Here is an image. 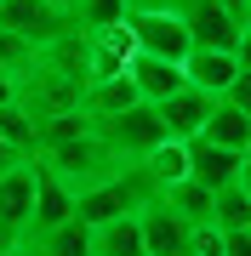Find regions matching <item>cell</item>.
I'll use <instances>...</instances> for the list:
<instances>
[{"label":"cell","mask_w":251,"mask_h":256,"mask_svg":"<svg viewBox=\"0 0 251 256\" xmlns=\"http://www.w3.org/2000/svg\"><path fill=\"white\" fill-rule=\"evenodd\" d=\"M92 137L109 148L120 165H137V160H149L160 142H166V126H160V114H154V102H131L126 114H114V120H97L92 126Z\"/></svg>","instance_id":"cell-2"},{"label":"cell","mask_w":251,"mask_h":256,"mask_svg":"<svg viewBox=\"0 0 251 256\" xmlns=\"http://www.w3.org/2000/svg\"><path fill=\"white\" fill-rule=\"evenodd\" d=\"M12 102H18V80H6V74H0V108H12Z\"/></svg>","instance_id":"cell-27"},{"label":"cell","mask_w":251,"mask_h":256,"mask_svg":"<svg viewBox=\"0 0 251 256\" xmlns=\"http://www.w3.org/2000/svg\"><path fill=\"white\" fill-rule=\"evenodd\" d=\"M223 102H234V108H240V114H251V74H245V68L234 74V86L223 92Z\"/></svg>","instance_id":"cell-23"},{"label":"cell","mask_w":251,"mask_h":256,"mask_svg":"<svg viewBox=\"0 0 251 256\" xmlns=\"http://www.w3.org/2000/svg\"><path fill=\"white\" fill-rule=\"evenodd\" d=\"M234 63H240V68L251 74V28H245V34H240V46H234Z\"/></svg>","instance_id":"cell-26"},{"label":"cell","mask_w":251,"mask_h":256,"mask_svg":"<svg viewBox=\"0 0 251 256\" xmlns=\"http://www.w3.org/2000/svg\"><path fill=\"white\" fill-rule=\"evenodd\" d=\"M52 6H57V12H75V0H52Z\"/></svg>","instance_id":"cell-31"},{"label":"cell","mask_w":251,"mask_h":256,"mask_svg":"<svg viewBox=\"0 0 251 256\" xmlns=\"http://www.w3.org/2000/svg\"><path fill=\"white\" fill-rule=\"evenodd\" d=\"M35 171H40V182H35V216H29V234H23V239L52 234V228H63V222H75V194L57 182L40 160H35ZM23 239H18V245H23Z\"/></svg>","instance_id":"cell-9"},{"label":"cell","mask_w":251,"mask_h":256,"mask_svg":"<svg viewBox=\"0 0 251 256\" xmlns=\"http://www.w3.org/2000/svg\"><path fill=\"white\" fill-rule=\"evenodd\" d=\"M240 188L251 194V148H245V154H240Z\"/></svg>","instance_id":"cell-29"},{"label":"cell","mask_w":251,"mask_h":256,"mask_svg":"<svg viewBox=\"0 0 251 256\" xmlns=\"http://www.w3.org/2000/svg\"><path fill=\"white\" fill-rule=\"evenodd\" d=\"M137 228H143V256H188L194 228H188L177 210H166L160 200H149L137 210Z\"/></svg>","instance_id":"cell-7"},{"label":"cell","mask_w":251,"mask_h":256,"mask_svg":"<svg viewBox=\"0 0 251 256\" xmlns=\"http://www.w3.org/2000/svg\"><path fill=\"white\" fill-rule=\"evenodd\" d=\"M75 28L80 34H97V28H120L126 23V0H75Z\"/></svg>","instance_id":"cell-20"},{"label":"cell","mask_w":251,"mask_h":256,"mask_svg":"<svg viewBox=\"0 0 251 256\" xmlns=\"http://www.w3.org/2000/svg\"><path fill=\"white\" fill-rule=\"evenodd\" d=\"M0 137L18 148L23 160H35V120H29L18 102H12V108H0Z\"/></svg>","instance_id":"cell-22"},{"label":"cell","mask_w":251,"mask_h":256,"mask_svg":"<svg viewBox=\"0 0 251 256\" xmlns=\"http://www.w3.org/2000/svg\"><path fill=\"white\" fill-rule=\"evenodd\" d=\"M126 12H177V0H126Z\"/></svg>","instance_id":"cell-25"},{"label":"cell","mask_w":251,"mask_h":256,"mask_svg":"<svg viewBox=\"0 0 251 256\" xmlns=\"http://www.w3.org/2000/svg\"><path fill=\"white\" fill-rule=\"evenodd\" d=\"M126 34H131V52L166 57V63H183L194 52V40H188L177 12H126Z\"/></svg>","instance_id":"cell-4"},{"label":"cell","mask_w":251,"mask_h":256,"mask_svg":"<svg viewBox=\"0 0 251 256\" xmlns=\"http://www.w3.org/2000/svg\"><path fill=\"white\" fill-rule=\"evenodd\" d=\"M92 256H143V228H137V216H120V222L92 228Z\"/></svg>","instance_id":"cell-16"},{"label":"cell","mask_w":251,"mask_h":256,"mask_svg":"<svg viewBox=\"0 0 251 256\" xmlns=\"http://www.w3.org/2000/svg\"><path fill=\"white\" fill-rule=\"evenodd\" d=\"M23 250H35V256H92V228L63 222V228H52V234L23 239Z\"/></svg>","instance_id":"cell-15"},{"label":"cell","mask_w":251,"mask_h":256,"mask_svg":"<svg viewBox=\"0 0 251 256\" xmlns=\"http://www.w3.org/2000/svg\"><path fill=\"white\" fill-rule=\"evenodd\" d=\"M0 28H12L29 46H52V40L75 34V18L57 12L52 0H0Z\"/></svg>","instance_id":"cell-5"},{"label":"cell","mask_w":251,"mask_h":256,"mask_svg":"<svg viewBox=\"0 0 251 256\" xmlns=\"http://www.w3.org/2000/svg\"><path fill=\"white\" fill-rule=\"evenodd\" d=\"M211 108H217V97L194 92V86H183V92H171L166 102H154V114H160V126H166L171 142H194L200 126L211 120Z\"/></svg>","instance_id":"cell-8"},{"label":"cell","mask_w":251,"mask_h":256,"mask_svg":"<svg viewBox=\"0 0 251 256\" xmlns=\"http://www.w3.org/2000/svg\"><path fill=\"white\" fill-rule=\"evenodd\" d=\"M40 165H46V171L57 176V182H63L69 194H80V188H97V182H109L114 171H126L120 160L109 154V148H103L92 131H86V137H75V142H57V148H40L35 154Z\"/></svg>","instance_id":"cell-1"},{"label":"cell","mask_w":251,"mask_h":256,"mask_svg":"<svg viewBox=\"0 0 251 256\" xmlns=\"http://www.w3.org/2000/svg\"><path fill=\"white\" fill-rule=\"evenodd\" d=\"M137 165H143V176H149L154 188H171V182H183V176H188V154H183V142H171V137L160 142L149 160H137Z\"/></svg>","instance_id":"cell-18"},{"label":"cell","mask_w":251,"mask_h":256,"mask_svg":"<svg viewBox=\"0 0 251 256\" xmlns=\"http://www.w3.org/2000/svg\"><path fill=\"white\" fill-rule=\"evenodd\" d=\"M183 154H188V182H200V188H228V182H240V154L234 148H217V142H183Z\"/></svg>","instance_id":"cell-11"},{"label":"cell","mask_w":251,"mask_h":256,"mask_svg":"<svg viewBox=\"0 0 251 256\" xmlns=\"http://www.w3.org/2000/svg\"><path fill=\"white\" fill-rule=\"evenodd\" d=\"M240 23H245V28H251V0H245V6H240Z\"/></svg>","instance_id":"cell-30"},{"label":"cell","mask_w":251,"mask_h":256,"mask_svg":"<svg viewBox=\"0 0 251 256\" xmlns=\"http://www.w3.org/2000/svg\"><path fill=\"white\" fill-rule=\"evenodd\" d=\"M177 18H183L188 40H194L200 52H234L245 34L240 12H228L223 0H177Z\"/></svg>","instance_id":"cell-3"},{"label":"cell","mask_w":251,"mask_h":256,"mask_svg":"<svg viewBox=\"0 0 251 256\" xmlns=\"http://www.w3.org/2000/svg\"><path fill=\"white\" fill-rule=\"evenodd\" d=\"M245 234H251V228H245Z\"/></svg>","instance_id":"cell-34"},{"label":"cell","mask_w":251,"mask_h":256,"mask_svg":"<svg viewBox=\"0 0 251 256\" xmlns=\"http://www.w3.org/2000/svg\"><path fill=\"white\" fill-rule=\"evenodd\" d=\"M92 131V120H86L80 108H69V114H52V120H35V154L40 148H57V142H75Z\"/></svg>","instance_id":"cell-19"},{"label":"cell","mask_w":251,"mask_h":256,"mask_svg":"<svg viewBox=\"0 0 251 256\" xmlns=\"http://www.w3.org/2000/svg\"><path fill=\"white\" fill-rule=\"evenodd\" d=\"M154 200L166 205V210H177L188 228H205V222H211V188L188 182V176H183V182H171V188H160Z\"/></svg>","instance_id":"cell-14"},{"label":"cell","mask_w":251,"mask_h":256,"mask_svg":"<svg viewBox=\"0 0 251 256\" xmlns=\"http://www.w3.org/2000/svg\"><path fill=\"white\" fill-rule=\"evenodd\" d=\"M234 74H240V63H234V52H188L183 57V80L194 86V92H205V97H223L228 86H234Z\"/></svg>","instance_id":"cell-12"},{"label":"cell","mask_w":251,"mask_h":256,"mask_svg":"<svg viewBox=\"0 0 251 256\" xmlns=\"http://www.w3.org/2000/svg\"><path fill=\"white\" fill-rule=\"evenodd\" d=\"M0 256H23V250H18V245H12V250H0Z\"/></svg>","instance_id":"cell-33"},{"label":"cell","mask_w":251,"mask_h":256,"mask_svg":"<svg viewBox=\"0 0 251 256\" xmlns=\"http://www.w3.org/2000/svg\"><path fill=\"white\" fill-rule=\"evenodd\" d=\"M211 228H217V234L251 228V194H245L240 182H228V188H217V194H211Z\"/></svg>","instance_id":"cell-17"},{"label":"cell","mask_w":251,"mask_h":256,"mask_svg":"<svg viewBox=\"0 0 251 256\" xmlns=\"http://www.w3.org/2000/svg\"><path fill=\"white\" fill-rule=\"evenodd\" d=\"M223 6H228V12H240V6H245V0H223Z\"/></svg>","instance_id":"cell-32"},{"label":"cell","mask_w":251,"mask_h":256,"mask_svg":"<svg viewBox=\"0 0 251 256\" xmlns=\"http://www.w3.org/2000/svg\"><path fill=\"white\" fill-rule=\"evenodd\" d=\"M35 57H40V46L18 40L12 28H0V74H6V80H23V74L35 68Z\"/></svg>","instance_id":"cell-21"},{"label":"cell","mask_w":251,"mask_h":256,"mask_svg":"<svg viewBox=\"0 0 251 256\" xmlns=\"http://www.w3.org/2000/svg\"><path fill=\"white\" fill-rule=\"evenodd\" d=\"M223 256H251V234H245V228L223 234Z\"/></svg>","instance_id":"cell-24"},{"label":"cell","mask_w":251,"mask_h":256,"mask_svg":"<svg viewBox=\"0 0 251 256\" xmlns=\"http://www.w3.org/2000/svg\"><path fill=\"white\" fill-rule=\"evenodd\" d=\"M18 160H23V154H18V148H12L6 137H0V171H12V165H18Z\"/></svg>","instance_id":"cell-28"},{"label":"cell","mask_w":251,"mask_h":256,"mask_svg":"<svg viewBox=\"0 0 251 256\" xmlns=\"http://www.w3.org/2000/svg\"><path fill=\"white\" fill-rule=\"evenodd\" d=\"M35 160H18L12 171H0V234L18 245V239L29 234V216H35Z\"/></svg>","instance_id":"cell-6"},{"label":"cell","mask_w":251,"mask_h":256,"mask_svg":"<svg viewBox=\"0 0 251 256\" xmlns=\"http://www.w3.org/2000/svg\"><path fill=\"white\" fill-rule=\"evenodd\" d=\"M200 137H205V142H217V148H234V154H245V148H251V114H240L234 102L217 97V108H211V120L200 126Z\"/></svg>","instance_id":"cell-13"},{"label":"cell","mask_w":251,"mask_h":256,"mask_svg":"<svg viewBox=\"0 0 251 256\" xmlns=\"http://www.w3.org/2000/svg\"><path fill=\"white\" fill-rule=\"evenodd\" d=\"M126 80H131V92H137L143 102H166L171 92H183V63H166V57H149V52H131V63H126Z\"/></svg>","instance_id":"cell-10"}]
</instances>
